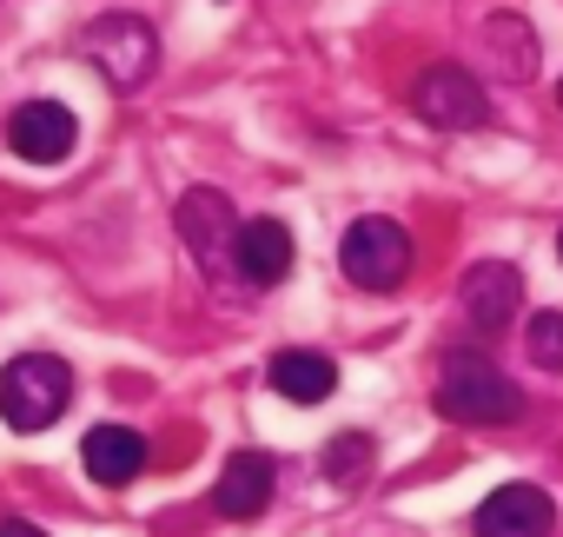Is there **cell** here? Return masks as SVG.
Returning <instances> with one entry per match:
<instances>
[{
	"label": "cell",
	"instance_id": "cell-1",
	"mask_svg": "<svg viewBox=\"0 0 563 537\" xmlns=\"http://www.w3.org/2000/svg\"><path fill=\"white\" fill-rule=\"evenodd\" d=\"M431 405L451 418V425H510L523 418V392L484 359V352H451L444 359V379L431 392Z\"/></svg>",
	"mask_w": 563,
	"mask_h": 537
},
{
	"label": "cell",
	"instance_id": "cell-2",
	"mask_svg": "<svg viewBox=\"0 0 563 537\" xmlns=\"http://www.w3.org/2000/svg\"><path fill=\"white\" fill-rule=\"evenodd\" d=\"M74 405V372L54 352H21L0 365V418L14 431H47Z\"/></svg>",
	"mask_w": 563,
	"mask_h": 537
},
{
	"label": "cell",
	"instance_id": "cell-3",
	"mask_svg": "<svg viewBox=\"0 0 563 537\" xmlns=\"http://www.w3.org/2000/svg\"><path fill=\"white\" fill-rule=\"evenodd\" d=\"M80 54L100 67V80L113 94H140L153 74H159V34L146 14H100L87 34H80Z\"/></svg>",
	"mask_w": 563,
	"mask_h": 537
},
{
	"label": "cell",
	"instance_id": "cell-4",
	"mask_svg": "<svg viewBox=\"0 0 563 537\" xmlns=\"http://www.w3.org/2000/svg\"><path fill=\"white\" fill-rule=\"evenodd\" d=\"M339 265H345V280L365 286V293H398L405 273H411V232L385 212H365L345 226L339 239Z\"/></svg>",
	"mask_w": 563,
	"mask_h": 537
},
{
	"label": "cell",
	"instance_id": "cell-5",
	"mask_svg": "<svg viewBox=\"0 0 563 537\" xmlns=\"http://www.w3.org/2000/svg\"><path fill=\"white\" fill-rule=\"evenodd\" d=\"M411 107H418V120L438 127V133H471V127L490 120V94H484V80H477L471 67H457V61L424 67V80L411 87Z\"/></svg>",
	"mask_w": 563,
	"mask_h": 537
},
{
	"label": "cell",
	"instance_id": "cell-6",
	"mask_svg": "<svg viewBox=\"0 0 563 537\" xmlns=\"http://www.w3.org/2000/svg\"><path fill=\"white\" fill-rule=\"evenodd\" d=\"M173 226H179V239H186V252L199 259V273H206V280H225V273H232L239 212H232V199H225L219 186H192V193L179 199Z\"/></svg>",
	"mask_w": 563,
	"mask_h": 537
},
{
	"label": "cell",
	"instance_id": "cell-7",
	"mask_svg": "<svg viewBox=\"0 0 563 537\" xmlns=\"http://www.w3.org/2000/svg\"><path fill=\"white\" fill-rule=\"evenodd\" d=\"M80 140V120L60 107V100H21L14 120H8V146L27 160V166H60Z\"/></svg>",
	"mask_w": 563,
	"mask_h": 537
},
{
	"label": "cell",
	"instance_id": "cell-8",
	"mask_svg": "<svg viewBox=\"0 0 563 537\" xmlns=\"http://www.w3.org/2000/svg\"><path fill=\"white\" fill-rule=\"evenodd\" d=\"M471 530H477V537H550V530H556V504H550V491H537V484H497V491L477 504Z\"/></svg>",
	"mask_w": 563,
	"mask_h": 537
},
{
	"label": "cell",
	"instance_id": "cell-9",
	"mask_svg": "<svg viewBox=\"0 0 563 537\" xmlns=\"http://www.w3.org/2000/svg\"><path fill=\"white\" fill-rule=\"evenodd\" d=\"M457 306H464V319H471L477 332H504V326L517 319V306H523L517 265H504V259H477L471 273H464V286H457Z\"/></svg>",
	"mask_w": 563,
	"mask_h": 537
},
{
	"label": "cell",
	"instance_id": "cell-10",
	"mask_svg": "<svg viewBox=\"0 0 563 537\" xmlns=\"http://www.w3.org/2000/svg\"><path fill=\"white\" fill-rule=\"evenodd\" d=\"M292 259H299V245H292V232L278 226V219H239V245H232V273L245 280V286H278L292 273Z\"/></svg>",
	"mask_w": 563,
	"mask_h": 537
},
{
	"label": "cell",
	"instance_id": "cell-11",
	"mask_svg": "<svg viewBox=\"0 0 563 537\" xmlns=\"http://www.w3.org/2000/svg\"><path fill=\"white\" fill-rule=\"evenodd\" d=\"M272 484H278V464L265 451H232L225 471H219V484H212V511L232 517V524H245V517H258L272 504Z\"/></svg>",
	"mask_w": 563,
	"mask_h": 537
},
{
	"label": "cell",
	"instance_id": "cell-12",
	"mask_svg": "<svg viewBox=\"0 0 563 537\" xmlns=\"http://www.w3.org/2000/svg\"><path fill=\"white\" fill-rule=\"evenodd\" d=\"M80 464L93 484H133L146 471V438L133 425H93L80 438Z\"/></svg>",
	"mask_w": 563,
	"mask_h": 537
},
{
	"label": "cell",
	"instance_id": "cell-13",
	"mask_svg": "<svg viewBox=\"0 0 563 537\" xmlns=\"http://www.w3.org/2000/svg\"><path fill=\"white\" fill-rule=\"evenodd\" d=\"M265 385H272L278 398H292V405H325V398L339 392V365H332L325 352L292 346V352H278V359H272Z\"/></svg>",
	"mask_w": 563,
	"mask_h": 537
},
{
	"label": "cell",
	"instance_id": "cell-14",
	"mask_svg": "<svg viewBox=\"0 0 563 537\" xmlns=\"http://www.w3.org/2000/svg\"><path fill=\"white\" fill-rule=\"evenodd\" d=\"M365 464H372V438H365V431H339V438L325 445V458H319V471H325L332 484H352Z\"/></svg>",
	"mask_w": 563,
	"mask_h": 537
},
{
	"label": "cell",
	"instance_id": "cell-15",
	"mask_svg": "<svg viewBox=\"0 0 563 537\" xmlns=\"http://www.w3.org/2000/svg\"><path fill=\"white\" fill-rule=\"evenodd\" d=\"M523 352H530L537 372H563V313H530Z\"/></svg>",
	"mask_w": 563,
	"mask_h": 537
},
{
	"label": "cell",
	"instance_id": "cell-16",
	"mask_svg": "<svg viewBox=\"0 0 563 537\" xmlns=\"http://www.w3.org/2000/svg\"><path fill=\"white\" fill-rule=\"evenodd\" d=\"M490 41H497V47H510V74H517V80H523V74H537V34H530L517 14H497V21H490Z\"/></svg>",
	"mask_w": 563,
	"mask_h": 537
},
{
	"label": "cell",
	"instance_id": "cell-17",
	"mask_svg": "<svg viewBox=\"0 0 563 537\" xmlns=\"http://www.w3.org/2000/svg\"><path fill=\"white\" fill-rule=\"evenodd\" d=\"M0 537H47V530L27 524V517H0Z\"/></svg>",
	"mask_w": 563,
	"mask_h": 537
},
{
	"label": "cell",
	"instance_id": "cell-18",
	"mask_svg": "<svg viewBox=\"0 0 563 537\" xmlns=\"http://www.w3.org/2000/svg\"><path fill=\"white\" fill-rule=\"evenodd\" d=\"M556 259H563V232H556Z\"/></svg>",
	"mask_w": 563,
	"mask_h": 537
},
{
	"label": "cell",
	"instance_id": "cell-19",
	"mask_svg": "<svg viewBox=\"0 0 563 537\" xmlns=\"http://www.w3.org/2000/svg\"><path fill=\"white\" fill-rule=\"evenodd\" d=\"M556 100H563V87H556Z\"/></svg>",
	"mask_w": 563,
	"mask_h": 537
}]
</instances>
